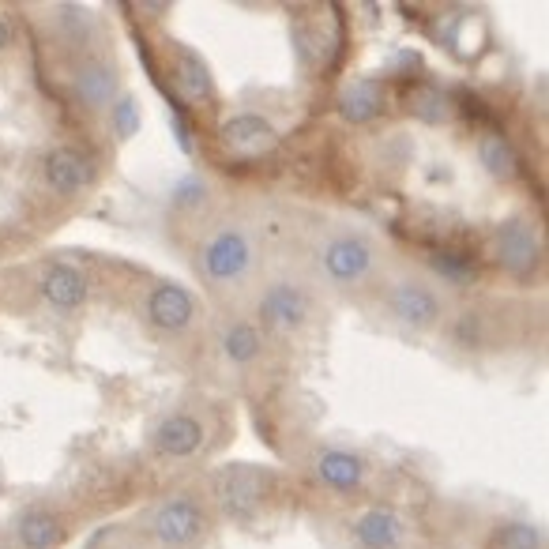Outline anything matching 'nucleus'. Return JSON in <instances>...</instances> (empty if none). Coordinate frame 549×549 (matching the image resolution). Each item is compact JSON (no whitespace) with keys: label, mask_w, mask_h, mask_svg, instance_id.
<instances>
[{"label":"nucleus","mask_w":549,"mask_h":549,"mask_svg":"<svg viewBox=\"0 0 549 549\" xmlns=\"http://www.w3.org/2000/svg\"><path fill=\"white\" fill-rule=\"evenodd\" d=\"M377 298H380V313L388 324L410 331V335H429V331L444 328L448 320V298L440 283L429 271L418 267H384V275L377 279Z\"/></svg>","instance_id":"7ed1b4c3"},{"label":"nucleus","mask_w":549,"mask_h":549,"mask_svg":"<svg viewBox=\"0 0 549 549\" xmlns=\"http://www.w3.org/2000/svg\"><path fill=\"white\" fill-rule=\"evenodd\" d=\"M16 534L19 549H57L64 542V519L46 508V504H31V508H23L16 516Z\"/></svg>","instance_id":"dca6fc26"},{"label":"nucleus","mask_w":549,"mask_h":549,"mask_svg":"<svg viewBox=\"0 0 549 549\" xmlns=\"http://www.w3.org/2000/svg\"><path fill=\"white\" fill-rule=\"evenodd\" d=\"M207 444V425L192 410H170L151 425V452L158 459H192Z\"/></svg>","instance_id":"9b49d317"},{"label":"nucleus","mask_w":549,"mask_h":549,"mask_svg":"<svg viewBox=\"0 0 549 549\" xmlns=\"http://www.w3.org/2000/svg\"><path fill=\"white\" fill-rule=\"evenodd\" d=\"M384 275V249L365 226L331 222L309 241V283L328 294L373 290Z\"/></svg>","instance_id":"f257e3e1"},{"label":"nucleus","mask_w":549,"mask_h":549,"mask_svg":"<svg viewBox=\"0 0 549 549\" xmlns=\"http://www.w3.org/2000/svg\"><path fill=\"white\" fill-rule=\"evenodd\" d=\"M452 343L459 346V350H478V346H482V313L467 309V313L455 316L452 320Z\"/></svg>","instance_id":"393cba45"},{"label":"nucleus","mask_w":549,"mask_h":549,"mask_svg":"<svg viewBox=\"0 0 549 549\" xmlns=\"http://www.w3.org/2000/svg\"><path fill=\"white\" fill-rule=\"evenodd\" d=\"M207 489H211V501H215V508H219L222 516L245 523L271 497L275 474L256 467V463H226V467H219L207 478Z\"/></svg>","instance_id":"39448f33"},{"label":"nucleus","mask_w":549,"mask_h":549,"mask_svg":"<svg viewBox=\"0 0 549 549\" xmlns=\"http://www.w3.org/2000/svg\"><path fill=\"white\" fill-rule=\"evenodd\" d=\"M68 87H72V98L79 102V110L106 113V110H113V102H117L121 72H117V64H113L110 57L87 53V57H79L76 68H72Z\"/></svg>","instance_id":"6e6552de"},{"label":"nucleus","mask_w":549,"mask_h":549,"mask_svg":"<svg viewBox=\"0 0 549 549\" xmlns=\"http://www.w3.org/2000/svg\"><path fill=\"white\" fill-rule=\"evenodd\" d=\"M433 279L440 286H455V290H467L478 279V264H471L463 252H437L433 256Z\"/></svg>","instance_id":"5701e85b"},{"label":"nucleus","mask_w":549,"mask_h":549,"mask_svg":"<svg viewBox=\"0 0 549 549\" xmlns=\"http://www.w3.org/2000/svg\"><path fill=\"white\" fill-rule=\"evenodd\" d=\"M313 478L335 493H354L365 486V459L346 448H320L313 455Z\"/></svg>","instance_id":"2eb2a0df"},{"label":"nucleus","mask_w":549,"mask_h":549,"mask_svg":"<svg viewBox=\"0 0 549 549\" xmlns=\"http://www.w3.org/2000/svg\"><path fill=\"white\" fill-rule=\"evenodd\" d=\"M140 12H151V16H155V12H170V4H140Z\"/></svg>","instance_id":"c85d7f7f"},{"label":"nucleus","mask_w":549,"mask_h":549,"mask_svg":"<svg viewBox=\"0 0 549 549\" xmlns=\"http://www.w3.org/2000/svg\"><path fill=\"white\" fill-rule=\"evenodd\" d=\"M143 527L162 549H192L204 542L211 519H207V508L192 493H173V497L158 501L147 512Z\"/></svg>","instance_id":"423d86ee"},{"label":"nucleus","mask_w":549,"mask_h":549,"mask_svg":"<svg viewBox=\"0 0 549 549\" xmlns=\"http://www.w3.org/2000/svg\"><path fill=\"white\" fill-rule=\"evenodd\" d=\"M12 38H16V34H12V23H8V19L0 16V53H8V46H12Z\"/></svg>","instance_id":"cd10ccee"},{"label":"nucleus","mask_w":549,"mask_h":549,"mask_svg":"<svg viewBox=\"0 0 549 549\" xmlns=\"http://www.w3.org/2000/svg\"><path fill=\"white\" fill-rule=\"evenodd\" d=\"M53 27L61 34L64 42H72V46H91L98 34V16L91 8H83V4H53Z\"/></svg>","instance_id":"aec40b11"},{"label":"nucleus","mask_w":549,"mask_h":549,"mask_svg":"<svg viewBox=\"0 0 549 549\" xmlns=\"http://www.w3.org/2000/svg\"><path fill=\"white\" fill-rule=\"evenodd\" d=\"M192 260L215 294H241L256 283L264 249L245 219H215L196 237Z\"/></svg>","instance_id":"f03ea898"},{"label":"nucleus","mask_w":549,"mask_h":549,"mask_svg":"<svg viewBox=\"0 0 549 549\" xmlns=\"http://www.w3.org/2000/svg\"><path fill=\"white\" fill-rule=\"evenodd\" d=\"M339 117L346 125H369L380 110H384V83L373 76L350 79L343 91H339Z\"/></svg>","instance_id":"f3484780"},{"label":"nucleus","mask_w":549,"mask_h":549,"mask_svg":"<svg viewBox=\"0 0 549 549\" xmlns=\"http://www.w3.org/2000/svg\"><path fill=\"white\" fill-rule=\"evenodd\" d=\"M42 181H46V189L53 196L76 200V196H83L95 185V162H91V155H83L79 147H72V143H57L42 158Z\"/></svg>","instance_id":"9d476101"},{"label":"nucleus","mask_w":549,"mask_h":549,"mask_svg":"<svg viewBox=\"0 0 549 549\" xmlns=\"http://www.w3.org/2000/svg\"><path fill=\"white\" fill-rule=\"evenodd\" d=\"M478 158H482L489 177H497V181H516L519 177V151L504 132H486L478 140Z\"/></svg>","instance_id":"412c9836"},{"label":"nucleus","mask_w":549,"mask_h":549,"mask_svg":"<svg viewBox=\"0 0 549 549\" xmlns=\"http://www.w3.org/2000/svg\"><path fill=\"white\" fill-rule=\"evenodd\" d=\"M486 549H546V534H542L538 523L512 519V523H501V527L489 531Z\"/></svg>","instance_id":"4be33fe9"},{"label":"nucleus","mask_w":549,"mask_h":549,"mask_svg":"<svg viewBox=\"0 0 549 549\" xmlns=\"http://www.w3.org/2000/svg\"><path fill=\"white\" fill-rule=\"evenodd\" d=\"M113 132L128 140V136H136V125H140V110H136V98H121V102H113Z\"/></svg>","instance_id":"bb28decb"},{"label":"nucleus","mask_w":549,"mask_h":549,"mask_svg":"<svg viewBox=\"0 0 549 549\" xmlns=\"http://www.w3.org/2000/svg\"><path fill=\"white\" fill-rule=\"evenodd\" d=\"M410 113L414 117H422L429 125H444V121H452V98L437 91V87H418L414 95H410Z\"/></svg>","instance_id":"b1692460"},{"label":"nucleus","mask_w":549,"mask_h":549,"mask_svg":"<svg viewBox=\"0 0 549 549\" xmlns=\"http://www.w3.org/2000/svg\"><path fill=\"white\" fill-rule=\"evenodd\" d=\"M173 79H177V91L189 98V102H204L211 98V72H207L204 57L189 46H177V68H173Z\"/></svg>","instance_id":"6ab92c4d"},{"label":"nucleus","mask_w":549,"mask_h":549,"mask_svg":"<svg viewBox=\"0 0 549 549\" xmlns=\"http://www.w3.org/2000/svg\"><path fill=\"white\" fill-rule=\"evenodd\" d=\"M196 316H200V309H196L192 290L181 283H170V279L155 283L143 298V320L162 335H185V331H192Z\"/></svg>","instance_id":"1a4fd4ad"},{"label":"nucleus","mask_w":549,"mask_h":549,"mask_svg":"<svg viewBox=\"0 0 549 549\" xmlns=\"http://www.w3.org/2000/svg\"><path fill=\"white\" fill-rule=\"evenodd\" d=\"M354 538L361 549H399L403 542V519L388 512V508H369L354 519Z\"/></svg>","instance_id":"a211bd4d"},{"label":"nucleus","mask_w":549,"mask_h":549,"mask_svg":"<svg viewBox=\"0 0 549 549\" xmlns=\"http://www.w3.org/2000/svg\"><path fill=\"white\" fill-rule=\"evenodd\" d=\"M249 320L264 335H301L316 320V286L290 267L256 275L249 286Z\"/></svg>","instance_id":"20e7f679"},{"label":"nucleus","mask_w":549,"mask_h":549,"mask_svg":"<svg viewBox=\"0 0 549 549\" xmlns=\"http://www.w3.org/2000/svg\"><path fill=\"white\" fill-rule=\"evenodd\" d=\"M219 143L234 158H260L279 147V132L260 113H234L219 125Z\"/></svg>","instance_id":"f8f14e48"},{"label":"nucleus","mask_w":549,"mask_h":549,"mask_svg":"<svg viewBox=\"0 0 549 549\" xmlns=\"http://www.w3.org/2000/svg\"><path fill=\"white\" fill-rule=\"evenodd\" d=\"M204 200H207V185L200 177H185V181L173 185V207H177V211H196V207H204Z\"/></svg>","instance_id":"a878e982"},{"label":"nucleus","mask_w":549,"mask_h":549,"mask_svg":"<svg viewBox=\"0 0 549 549\" xmlns=\"http://www.w3.org/2000/svg\"><path fill=\"white\" fill-rule=\"evenodd\" d=\"M493 252H497V264H501L504 275H512L519 283H527L534 279V271L542 267V234H538V226L531 219H508L497 226V234H493Z\"/></svg>","instance_id":"0eeeda50"},{"label":"nucleus","mask_w":549,"mask_h":549,"mask_svg":"<svg viewBox=\"0 0 549 549\" xmlns=\"http://www.w3.org/2000/svg\"><path fill=\"white\" fill-rule=\"evenodd\" d=\"M38 294L53 313H79L87 305V275L68 260H49L38 271Z\"/></svg>","instance_id":"ddd939ff"},{"label":"nucleus","mask_w":549,"mask_h":549,"mask_svg":"<svg viewBox=\"0 0 549 549\" xmlns=\"http://www.w3.org/2000/svg\"><path fill=\"white\" fill-rule=\"evenodd\" d=\"M215 346H219V354L226 365H234V369H252L256 361L264 358L267 350V335L256 324H252L249 316H222L219 320V331H215Z\"/></svg>","instance_id":"4468645a"}]
</instances>
